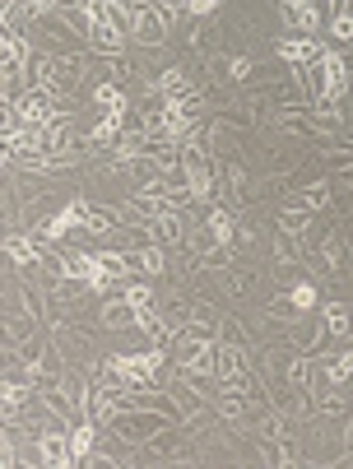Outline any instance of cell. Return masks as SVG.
Wrapping results in <instances>:
<instances>
[{
  "instance_id": "obj_13",
  "label": "cell",
  "mask_w": 353,
  "mask_h": 469,
  "mask_svg": "<svg viewBox=\"0 0 353 469\" xmlns=\"http://www.w3.org/2000/svg\"><path fill=\"white\" fill-rule=\"evenodd\" d=\"M60 265H66V279L89 283V274L98 270V256L93 251H60Z\"/></svg>"
},
{
  "instance_id": "obj_15",
  "label": "cell",
  "mask_w": 353,
  "mask_h": 469,
  "mask_svg": "<svg viewBox=\"0 0 353 469\" xmlns=\"http://www.w3.org/2000/svg\"><path fill=\"white\" fill-rule=\"evenodd\" d=\"M298 200H302L311 214H325L330 205H335V181H311V187H307Z\"/></svg>"
},
{
  "instance_id": "obj_28",
  "label": "cell",
  "mask_w": 353,
  "mask_h": 469,
  "mask_svg": "<svg viewBox=\"0 0 353 469\" xmlns=\"http://www.w3.org/2000/svg\"><path fill=\"white\" fill-rule=\"evenodd\" d=\"M252 70H256V66H252V56H233V84H237V79H246Z\"/></svg>"
},
{
  "instance_id": "obj_2",
  "label": "cell",
  "mask_w": 353,
  "mask_h": 469,
  "mask_svg": "<svg viewBox=\"0 0 353 469\" xmlns=\"http://www.w3.org/2000/svg\"><path fill=\"white\" fill-rule=\"evenodd\" d=\"M172 354H177V367L181 372H214L219 367V344L214 339H196V335H181L177 330V344H172Z\"/></svg>"
},
{
  "instance_id": "obj_6",
  "label": "cell",
  "mask_w": 353,
  "mask_h": 469,
  "mask_svg": "<svg viewBox=\"0 0 353 469\" xmlns=\"http://www.w3.org/2000/svg\"><path fill=\"white\" fill-rule=\"evenodd\" d=\"M353 377V349L335 354V358H321V372H317V395L321 391H340V386Z\"/></svg>"
},
{
  "instance_id": "obj_23",
  "label": "cell",
  "mask_w": 353,
  "mask_h": 469,
  "mask_svg": "<svg viewBox=\"0 0 353 469\" xmlns=\"http://www.w3.org/2000/svg\"><path fill=\"white\" fill-rule=\"evenodd\" d=\"M256 283L252 270H223V293H256Z\"/></svg>"
},
{
  "instance_id": "obj_25",
  "label": "cell",
  "mask_w": 353,
  "mask_h": 469,
  "mask_svg": "<svg viewBox=\"0 0 353 469\" xmlns=\"http://www.w3.org/2000/svg\"><path fill=\"white\" fill-rule=\"evenodd\" d=\"M288 293H293V302H298L302 312H311V307H317V298H321V289H317V283H311V279L293 283V289H288Z\"/></svg>"
},
{
  "instance_id": "obj_20",
  "label": "cell",
  "mask_w": 353,
  "mask_h": 469,
  "mask_svg": "<svg viewBox=\"0 0 353 469\" xmlns=\"http://www.w3.org/2000/svg\"><path fill=\"white\" fill-rule=\"evenodd\" d=\"M307 312L293 302V293H279V298H269V321H284V325H293V321H302Z\"/></svg>"
},
{
  "instance_id": "obj_19",
  "label": "cell",
  "mask_w": 353,
  "mask_h": 469,
  "mask_svg": "<svg viewBox=\"0 0 353 469\" xmlns=\"http://www.w3.org/2000/svg\"><path fill=\"white\" fill-rule=\"evenodd\" d=\"M98 433H102V427H98L93 418H89V423H75V427H70V441H75V456H79V460H84V456L93 451V446H98Z\"/></svg>"
},
{
  "instance_id": "obj_16",
  "label": "cell",
  "mask_w": 353,
  "mask_h": 469,
  "mask_svg": "<svg viewBox=\"0 0 353 469\" xmlns=\"http://www.w3.org/2000/svg\"><path fill=\"white\" fill-rule=\"evenodd\" d=\"M79 75H84V56H79V52L56 56V84H60V93H70L79 84Z\"/></svg>"
},
{
  "instance_id": "obj_7",
  "label": "cell",
  "mask_w": 353,
  "mask_h": 469,
  "mask_svg": "<svg viewBox=\"0 0 353 469\" xmlns=\"http://www.w3.org/2000/svg\"><path fill=\"white\" fill-rule=\"evenodd\" d=\"M98 325H102V330H131V325H135V307H131V298H126V293L102 298V307H98Z\"/></svg>"
},
{
  "instance_id": "obj_1",
  "label": "cell",
  "mask_w": 353,
  "mask_h": 469,
  "mask_svg": "<svg viewBox=\"0 0 353 469\" xmlns=\"http://www.w3.org/2000/svg\"><path fill=\"white\" fill-rule=\"evenodd\" d=\"M172 423H181L177 414H168V409H140V404H131V409H121L102 433L108 437H116V441H126V446H144V441H154L163 427H172Z\"/></svg>"
},
{
  "instance_id": "obj_22",
  "label": "cell",
  "mask_w": 353,
  "mask_h": 469,
  "mask_svg": "<svg viewBox=\"0 0 353 469\" xmlns=\"http://www.w3.org/2000/svg\"><path fill=\"white\" fill-rule=\"evenodd\" d=\"M93 103L102 112H121V107H126V93H121V84H112V79H108V84L93 89Z\"/></svg>"
},
{
  "instance_id": "obj_5",
  "label": "cell",
  "mask_w": 353,
  "mask_h": 469,
  "mask_svg": "<svg viewBox=\"0 0 353 469\" xmlns=\"http://www.w3.org/2000/svg\"><path fill=\"white\" fill-rule=\"evenodd\" d=\"M246 400H252V395L223 381V386H219V395H214L210 404L219 409V418H228V423H246V418H252V404H246Z\"/></svg>"
},
{
  "instance_id": "obj_21",
  "label": "cell",
  "mask_w": 353,
  "mask_h": 469,
  "mask_svg": "<svg viewBox=\"0 0 353 469\" xmlns=\"http://www.w3.org/2000/svg\"><path fill=\"white\" fill-rule=\"evenodd\" d=\"M140 270L149 274V279L154 274H168V251H163V242H154V247L140 251Z\"/></svg>"
},
{
  "instance_id": "obj_3",
  "label": "cell",
  "mask_w": 353,
  "mask_h": 469,
  "mask_svg": "<svg viewBox=\"0 0 353 469\" xmlns=\"http://www.w3.org/2000/svg\"><path fill=\"white\" fill-rule=\"evenodd\" d=\"M275 52H279V60H288V66H293V70H302V66H317V60L325 56L321 37H307V33H293V37H284V43H279Z\"/></svg>"
},
{
  "instance_id": "obj_18",
  "label": "cell",
  "mask_w": 353,
  "mask_h": 469,
  "mask_svg": "<svg viewBox=\"0 0 353 469\" xmlns=\"http://www.w3.org/2000/svg\"><path fill=\"white\" fill-rule=\"evenodd\" d=\"M181 247L200 260V256H210V251L219 247V237H214V228H210V223H196V228L186 233V242H181Z\"/></svg>"
},
{
  "instance_id": "obj_9",
  "label": "cell",
  "mask_w": 353,
  "mask_h": 469,
  "mask_svg": "<svg viewBox=\"0 0 353 469\" xmlns=\"http://www.w3.org/2000/svg\"><path fill=\"white\" fill-rule=\"evenodd\" d=\"M84 43H89L98 56H121V52H126V33H116L112 24H89Z\"/></svg>"
},
{
  "instance_id": "obj_14",
  "label": "cell",
  "mask_w": 353,
  "mask_h": 469,
  "mask_svg": "<svg viewBox=\"0 0 353 469\" xmlns=\"http://www.w3.org/2000/svg\"><path fill=\"white\" fill-rule=\"evenodd\" d=\"M302 256H307V237H293V233H279L275 237V260L284 265H302Z\"/></svg>"
},
{
  "instance_id": "obj_12",
  "label": "cell",
  "mask_w": 353,
  "mask_h": 469,
  "mask_svg": "<svg viewBox=\"0 0 353 469\" xmlns=\"http://www.w3.org/2000/svg\"><path fill=\"white\" fill-rule=\"evenodd\" d=\"M158 93H168V98H191V93H200V89H196V79L186 75L181 66H168V70L158 75Z\"/></svg>"
},
{
  "instance_id": "obj_10",
  "label": "cell",
  "mask_w": 353,
  "mask_h": 469,
  "mask_svg": "<svg viewBox=\"0 0 353 469\" xmlns=\"http://www.w3.org/2000/svg\"><path fill=\"white\" fill-rule=\"evenodd\" d=\"M311 223H317V219H311V210L302 205V200L293 195V200H288V205L279 210V233H293V237H307L311 233Z\"/></svg>"
},
{
  "instance_id": "obj_26",
  "label": "cell",
  "mask_w": 353,
  "mask_h": 469,
  "mask_svg": "<svg viewBox=\"0 0 353 469\" xmlns=\"http://www.w3.org/2000/svg\"><path fill=\"white\" fill-rule=\"evenodd\" d=\"M330 37H340L344 47H353V14H330Z\"/></svg>"
},
{
  "instance_id": "obj_8",
  "label": "cell",
  "mask_w": 353,
  "mask_h": 469,
  "mask_svg": "<svg viewBox=\"0 0 353 469\" xmlns=\"http://www.w3.org/2000/svg\"><path fill=\"white\" fill-rule=\"evenodd\" d=\"M149 233H154V242H163V247H177V242H186V210H172V214H163V219H154L149 223Z\"/></svg>"
},
{
  "instance_id": "obj_24",
  "label": "cell",
  "mask_w": 353,
  "mask_h": 469,
  "mask_svg": "<svg viewBox=\"0 0 353 469\" xmlns=\"http://www.w3.org/2000/svg\"><path fill=\"white\" fill-rule=\"evenodd\" d=\"M210 79H214V84H233V56L214 52L210 56Z\"/></svg>"
},
{
  "instance_id": "obj_17",
  "label": "cell",
  "mask_w": 353,
  "mask_h": 469,
  "mask_svg": "<svg viewBox=\"0 0 353 469\" xmlns=\"http://www.w3.org/2000/svg\"><path fill=\"white\" fill-rule=\"evenodd\" d=\"M325 330H330V339H353V312L344 302H330L325 307Z\"/></svg>"
},
{
  "instance_id": "obj_11",
  "label": "cell",
  "mask_w": 353,
  "mask_h": 469,
  "mask_svg": "<svg viewBox=\"0 0 353 469\" xmlns=\"http://www.w3.org/2000/svg\"><path fill=\"white\" fill-rule=\"evenodd\" d=\"M121 223H126V214H121L116 205H89L84 228H89V237H108V233L121 228Z\"/></svg>"
},
{
  "instance_id": "obj_4",
  "label": "cell",
  "mask_w": 353,
  "mask_h": 469,
  "mask_svg": "<svg viewBox=\"0 0 353 469\" xmlns=\"http://www.w3.org/2000/svg\"><path fill=\"white\" fill-rule=\"evenodd\" d=\"M279 19H284V28L317 37L321 33V0H293V5H279Z\"/></svg>"
},
{
  "instance_id": "obj_27",
  "label": "cell",
  "mask_w": 353,
  "mask_h": 469,
  "mask_svg": "<svg viewBox=\"0 0 353 469\" xmlns=\"http://www.w3.org/2000/svg\"><path fill=\"white\" fill-rule=\"evenodd\" d=\"M219 339H228V344H246V325H242L237 316H223V321H219Z\"/></svg>"
}]
</instances>
